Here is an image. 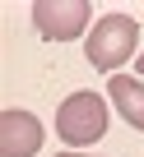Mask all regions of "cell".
Returning <instances> with one entry per match:
<instances>
[{"mask_svg":"<svg viewBox=\"0 0 144 157\" xmlns=\"http://www.w3.org/2000/svg\"><path fill=\"white\" fill-rule=\"evenodd\" d=\"M135 69H139V74H144V56H139V60H135Z\"/></svg>","mask_w":144,"mask_h":157,"instance_id":"cell-7","label":"cell"},{"mask_svg":"<svg viewBox=\"0 0 144 157\" xmlns=\"http://www.w3.org/2000/svg\"><path fill=\"white\" fill-rule=\"evenodd\" d=\"M135 42H139V23L130 14H107L93 23V33L84 37V60L93 69H107L116 74L130 56H135Z\"/></svg>","mask_w":144,"mask_h":157,"instance_id":"cell-1","label":"cell"},{"mask_svg":"<svg viewBox=\"0 0 144 157\" xmlns=\"http://www.w3.org/2000/svg\"><path fill=\"white\" fill-rule=\"evenodd\" d=\"M42 148V120L33 111H0V157H33Z\"/></svg>","mask_w":144,"mask_h":157,"instance_id":"cell-4","label":"cell"},{"mask_svg":"<svg viewBox=\"0 0 144 157\" xmlns=\"http://www.w3.org/2000/svg\"><path fill=\"white\" fill-rule=\"evenodd\" d=\"M107 97L116 102V111H121V120H125L130 129H144V83H139V78L112 74V78H107Z\"/></svg>","mask_w":144,"mask_h":157,"instance_id":"cell-5","label":"cell"},{"mask_svg":"<svg viewBox=\"0 0 144 157\" xmlns=\"http://www.w3.org/2000/svg\"><path fill=\"white\" fill-rule=\"evenodd\" d=\"M56 157H84V152H56Z\"/></svg>","mask_w":144,"mask_h":157,"instance_id":"cell-6","label":"cell"},{"mask_svg":"<svg viewBox=\"0 0 144 157\" xmlns=\"http://www.w3.org/2000/svg\"><path fill=\"white\" fill-rule=\"evenodd\" d=\"M33 23L47 42H75L84 37V23H88V0H37Z\"/></svg>","mask_w":144,"mask_h":157,"instance_id":"cell-3","label":"cell"},{"mask_svg":"<svg viewBox=\"0 0 144 157\" xmlns=\"http://www.w3.org/2000/svg\"><path fill=\"white\" fill-rule=\"evenodd\" d=\"M56 134L70 143V148H84V143H98L107 134V102L102 93H70L56 111Z\"/></svg>","mask_w":144,"mask_h":157,"instance_id":"cell-2","label":"cell"}]
</instances>
